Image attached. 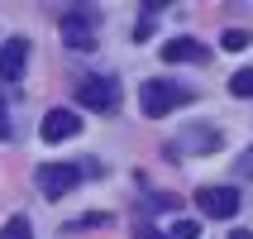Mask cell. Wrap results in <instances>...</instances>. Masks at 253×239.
<instances>
[{
  "label": "cell",
  "mask_w": 253,
  "mask_h": 239,
  "mask_svg": "<svg viewBox=\"0 0 253 239\" xmlns=\"http://www.w3.org/2000/svg\"><path fill=\"white\" fill-rule=\"evenodd\" d=\"M225 143V134L215 125H191L177 134V143H168V158H196V153H215Z\"/></svg>",
  "instance_id": "3"
},
{
  "label": "cell",
  "mask_w": 253,
  "mask_h": 239,
  "mask_svg": "<svg viewBox=\"0 0 253 239\" xmlns=\"http://www.w3.org/2000/svg\"><path fill=\"white\" fill-rule=\"evenodd\" d=\"M105 220H110V215H100V211H91V215H82V220H77V225H72V230H91V225H105Z\"/></svg>",
  "instance_id": "16"
},
{
  "label": "cell",
  "mask_w": 253,
  "mask_h": 239,
  "mask_svg": "<svg viewBox=\"0 0 253 239\" xmlns=\"http://www.w3.org/2000/svg\"><path fill=\"white\" fill-rule=\"evenodd\" d=\"M196 235H201V225H196V220H177L168 239H196Z\"/></svg>",
  "instance_id": "14"
},
{
  "label": "cell",
  "mask_w": 253,
  "mask_h": 239,
  "mask_svg": "<svg viewBox=\"0 0 253 239\" xmlns=\"http://www.w3.org/2000/svg\"><path fill=\"white\" fill-rule=\"evenodd\" d=\"M29 67V39H5L0 43V77L5 82H19Z\"/></svg>",
  "instance_id": "8"
},
{
  "label": "cell",
  "mask_w": 253,
  "mask_h": 239,
  "mask_svg": "<svg viewBox=\"0 0 253 239\" xmlns=\"http://www.w3.org/2000/svg\"><path fill=\"white\" fill-rule=\"evenodd\" d=\"M191 100V91H186L182 82H168V77H153V82L139 86V110L148 115V120H163V115H172L177 105H186Z\"/></svg>",
  "instance_id": "1"
},
{
  "label": "cell",
  "mask_w": 253,
  "mask_h": 239,
  "mask_svg": "<svg viewBox=\"0 0 253 239\" xmlns=\"http://www.w3.org/2000/svg\"><path fill=\"white\" fill-rule=\"evenodd\" d=\"M196 211L225 220V215L239 211V191H234V187H201V191H196Z\"/></svg>",
  "instance_id": "7"
},
{
  "label": "cell",
  "mask_w": 253,
  "mask_h": 239,
  "mask_svg": "<svg viewBox=\"0 0 253 239\" xmlns=\"http://www.w3.org/2000/svg\"><path fill=\"white\" fill-rule=\"evenodd\" d=\"M0 239H34L29 215H10V220H5V230H0Z\"/></svg>",
  "instance_id": "10"
},
{
  "label": "cell",
  "mask_w": 253,
  "mask_h": 239,
  "mask_svg": "<svg viewBox=\"0 0 253 239\" xmlns=\"http://www.w3.org/2000/svg\"><path fill=\"white\" fill-rule=\"evenodd\" d=\"M43 143H67V139H77L82 134V115L77 110H67V105H57V110H48L43 115Z\"/></svg>",
  "instance_id": "6"
},
{
  "label": "cell",
  "mask_w": 253,
  "mask_h": 239,
  "mask_svg": "<svg viewBox=\"0 0 253 239\" xmlns=\"http://www.w3.org/2000/svg\"><path fill=\"white\" fill-rule=\"evenodd\" d=\"M0 139H10V115H5V105H0Z\"/></svg>",
  "instance_id": "18"
},
{
  "label": "cell",
  "mask_w": 253,
  "mask_h": 239,
  "mask_svg": "<svg viewBox=\"0 0 253 239\" xmlns=\"http://www.w3.org/2000/svg\"><path fill=\"white\" fill-rule=\"evenodd\" d=\"M34 177H39V191H43L48 201H62L72 187L82 182V168H72V163H43Z\"/></svg>",
  "instance_id": "5"
},
{
  "label": "cell",
  "mask_w": 253,
  "mask_h": 239,
  "mask_svg": "<svg viewBox=\"0 0 253 239\" xmlns=\"http://www.w3.org/2000/svg\"><path fill=\"white\" fill-rule=\"evenodd\" d=\"M134 239H163V230H158L153 220H139V225H134Z\"/></svg>",
  "instance_id": "15"
},
{
  "label": "cell",
  "mask_w": 253,
  "mask_h": 239,
  "mask_svg": "<svg viewBox=\"0 0 253 239\" xmlns=\"http://www.w3.org/2000/svg\"><path fill=\"white\" fill-rule=\"evenodd\" d=\"M153 29H158V24H153V10H143L139 24H134V43H148V39H153Z\"/></svg>",
  "instance_id": "13"
},
{
  "label": "cell",
  "mask_w": 253,
  "mask_h": 239,
  "mask_svg": "<svg viewBox=\"0 0 253 239\" xmlns=\"http://www.w3.org/2000/svg\"><path fill=\"white\" fill-rule=\"evenodd\" d=\"M220 43H225L229 53H239V48H249V43H253V34H249V29H229V34H225Z\"/></svg>",
  "instance_id": "12"
},
{
  "label": "cell",
  "mask_w": 253,
  "mask_h": 239,
  "mask_svg": "<svg viewBox=\"0 0 253 239\" xmlns=\"http://www.w3.org/2000/svg\"><path fill=\"white\" fill-rule=\"evenodd\" d=\"M229 91L244 96V100H253V67H239V72H234V77H229Z\"/></svg>",
  "instance_id": "11"
},
{
  "label": "cell",
  "mask_w": 253,
  "mask_h": 239,
  "mask_svg": "<svg viewBox=\"0 0 253 239\" xmlns=\"http://www.w3.org/2000/svg\"><path fill=\"white\" fill-rule=\"evenodd\" d=\"M77 100L96 115H115L120 110V82L115 77H82L77 82Z\"/></svg>",
  "instance_id": "2"
},
{
  "label": "cell",
  "mask_w": 253,
  "mask_h": 239,
  "mask_svg": "<svg viewBox=\"0 0 253 239\" xmlns=\"http://www.w3.org/2000/svg\"><path fill=\"white\" fill-rule=\"evenodd\" d=\"M163 62H211V48L196 39H172L163 43Z\"/></svg>",
  "instance_id": "9"
},
{
  "label": "cell",
  "mask_w": 253,
  "mask_h": 239,
  "mask_svg": "<svg viewBox=\"0 0 253 239\" xmlns=\"http://www.w3.org/2000/svg\"><path fill=\"white\" fill-rule=\"evenodd\" d=\"M234 177H253V148L239 158V163H234Z\"/></svg>",
  "instance_id": "17"
},
{
  "label": "cell",
  "mask_w": 253,
  "mask_h": 239,
  "mask_svg": "<svg viewBox=\"0 0 253 239\" xmlns=\"http://www.w3.org/2000/svg\"><path fill=\"white\" fill-rule=\"evenodd\" d=\"M62 43L77 48V53H91L96 48V10H67L62 14Z\"/></svg>",
  "instance_id": "4"
},
{
  "label": "cell",
  "mask_w": 253,
  "mask_h": 239,
  "mask_svg": "<svg viewBox=\"0 0 253 239\" xmlns=\"http://www.w3.org/2000/svg\"><path fill=\"white\" fill-rule=\"evenodd\" d=\"M229 239H253V230H234V235H229Z\"/></svg>",
  "instance_id": "19"
}]
</instances>
